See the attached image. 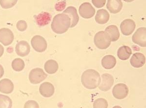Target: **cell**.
<instances>
[{
  "mask_svg": "<svg viewBox=\"0 0 146 108\" xmlns=\"http://www.w3.org/2000/svg\"><path fill=\"white\" fill-rule=\"evenodd\" d=\"M70 26V20L68 16L65 14H57L53 19L51 27L53 32L62 34L68 30Z\"/></svg>",
  "mask_w": 146,
  "mask_h": 108,
  "instance_id": "cell-2",
  "label": "cell"
},
{
  "mask_svg": "<svg viewBox=\"0 0 146 108\" xmlns=\"http://www.w3.org/2000/svg\"><path fill=\"white\" fill-rule=\"evenodd\" d=\"M51 16L47 12H42L35 17V21L40 26H46L51 21Z\"/></svg>",
  "mask_w": 146,
  "mask_h": 108,
  "instance_id": "cell-18",
  "label": "cell"
},
{
  "mask_svg": "<svg viewBox=\"0 0 146 108\" xmlns=\"http://www.w3.org/2000/svg\"><path fill=\"white\" fill-rule=\"evenodd\" d=\"M136 27L134 20L131 19H126L121 22L120 29L124 35L129 36L133 33Z\"/></svg>",
  "mask_w": 146,
  "mask_h": 108,
  "instance_id": "cell-10",
  "label": "cell"
},
{
  "mask_svg": "<svg viewBox=\"0 0 146 108\" xmlns=\"http://www.w3.org/2000/svg\"><path fill=\"white\" fill-rule=\"evenodd\" d=\"M47 76L48 75L44 73L42 69L37 68L31 71L29 74V79L31 83L37 84L44 80Z\"/></svg>",
  "mask_w": 146,
  "mask_h": 108,
  "instance_id": "cell-4",
  "label": "cell"
},
{
  "mask_svg": "<svg viewBox=\"0 0 146 108\" xmlns=\"http://www.w3.org/2000/svg\"><path fill=\"white\" fill-rule=\"evenodd\" d=\"M129 92L127 86L123 83H119L114 86L112 94L115 98L123 99L126 97Z\"/></svg>",
  "mask_w": 146,
  "mask_h": 108,
  "instance_id": "cell-7",
  "label": "cell"
},
{
  "mask_svg": "<svg viewBox=\"0 0 146 108\" xmlns=\"http://www.w3.org/2000/svg\"><path fill=\"white\" fill-rule=\"evenodd\" d=\"M102 65L106 69H111L115 66L116 59L112 55H107L102 59Z\"/></svg>",
  "mask_w": 146,
  "mask_h": 108,
  "instance_id": "cell-20",
  "label": "cell"
},
{
  "mask_svg": "<svg viewBox=\"0 0 146 108\" xmlns=\"http://www.w3.org/2000/svg\"><path fill=\"white\" fill-rule=\"evenodd\" d=\"M146 63L145 56L140 53H136L133 55L130 59L131 65L135 68H140Z\"/></svg>",
  "mask_w": 146,
  "mask_h": 108,
  "instance_id": "cell-15",
  "label": "cell"
},
{
  "mask_svg": "<svg viewBox=\"0 0 146 108\" xmlns=\"http://www.w3.org/2000/svg\"><path fill=\"white\" fill-rule=\"evenodd\" d=\"M94 108H108V103L104 98H99L94 102Z\"/></svg>",
  "mask_w": 146,
  "mask_h": 108,
  "instance_id": "cell-26",
  "label": "cell"
},
{
  "mask_svg": "<svg viewBox=\"0 0 146 108\" xmlns=\"http://www.w3.org/2000/svg\"><path fill=\"white\" fill-rule=\"evenodd\" d=\"M63 14L68 16L70 20V28H73L78 24L79 17L78 16L76 9L73 7H69L63 12Z\"/></svg>",
  "mask_w": 146,
  "mask_h": 108,
  "instance_id": "cell-12",
  "label": "cell"
},
{
  "mask_svg": "<svg viewBox=\"0 0 146 108\" xmlns=\"http://www.w3.org/2000/svg\"><path fill=\"white\" fill-rule=\"evenodd\" d=\"M15 51L18 56L23 57L29 55L31 51V47L26 41H20L16 45Z\"/></svg>",
  "mask_w": 146,
  "mask_h": 108,
  "instance_id": "cell-13",
  "label": "cell"
},
{
  "mask_svg": "<svg viewBox=\"0 0 146 108\" xmlns=\"http://www.w3.org/2000/svg\"><path fill=\"white\" fill-rule=\"evenodd\" d=\"M132 54L131 48L127 46H123L119 48L117 51V56L119 59L125 61L129 59Z\"/></svg>",
  "mask_w": 146,
  "mask_h": 108,
  "instance_id": "cell-22",
  "label": "cell"
},
{
  "mask_svg": "<svg viewBox=\"0 0 146 108\" xmlns=\"http://www.w3.org/2000/svg\"><path fill=\"white\" fill-rule=\"evenodd\" d=\"M94 42L98 48L102 50L107 49L111 44V40L105 31H99L95 34Z\"/></svg>",
  "mask_w": 146,
  "mask_h": 108,
  "instance_id": "cell-3",
  "label": "cell"
},
{
  "mask_svg": "<svg viewBox=\"0 0 146 108\" xmlns=\"http://www.w3.org/2000/svg\"><path fill=\"white\" fill-rule=\"evenodd\" d=\"M17 28L20 31H24L27 29V25L26 21L24 20H19L16 25Z\"/></svg>",
  "mask_w": 146,
  "mask_h": 108,
  "instance_id": "cell-28",
  "label": "cell"
},
{
  "mask_svg": "<svg viewBox=\"0 0 146 108\" xmlns=\"http://www.w3.org/2000/svg\"><path fill=\"white\" fill-rule=\"evenodd\" d=\"M4 52V49L3 46L0 44V57H2Z\"/></svg>",
  "mask_w": 146,
  "mask_h": 108,
  "instance_id": "cell-33",
  "label": "cell"
},
{
  "mask_svg": "<svg viewBox=\"0 0 146 108\" xmlns=\"http://www.w3.org/2000/svg\"><path fill=\"white\" fill-rule=\"evenodd\" d=\"M79 12L81 17L85 19H90L95 13V9L89 3H84L80 5Z\"/></svg>",
  "mask_w": 146,
  "mask_h": 108,
  "instance_id": "cell-8",
  "label": "cell"
},
{
  "mask_svg": "<svg viewBox=\"0 0 146 108\" xmlns=\"http://www.w3.org/2000/svg\"><path fill=\"white\" fill-rule=\"evenodd\" d=\"M33 49L38 52H43L47 48L48 44L44 38L41 36H35L31 41Z\"/></svg>",
  "mask_w": 146,
  "mask_h": 108,
  "instance_id": "cell-5",
  "label": "cell"
},
{
  "mask_svg": "<svg viewBox=\"0 0 146 108\" xmlns=\"http://www.w3.org/2000/svg\"><path fill=\"white\" fill-rule=\"evenodd\" d=\"M66 6V2L65 1H64L56 3V5L55 6V8L57 11H61L65 9Z\"/></svg>",
  "mask_w": 146,
  "mask_h": 108,
  "instance_id": "cell-30",
  "label": "cell"
},
{
  "mask_svg": "<svg viewBox=\"0 0 146 108\" xmlns=\"http://www.w3.org/2000/svg\"><path fill=\"white\" fill-rule=\"evenodd\" d=\"M17 1H12V0H2L0 1V5L2 8L5 9H10L15 5L17 3Z\"/></svg>",
  "mask_w": 146,
  "mask_h": 108,
  "instance_id": "cell-27",
  "label": "cell"
},
{
  "mask_svg": "<svg viewBox=\"0 0 146 108\" xmlns=\"http://www.w3.org/2000/svg\"><path fill=\"white\" fill-rule=\"evenodd\" d=\"M110 19V14L107 10L104 9L98 10L95 16V20L99 24H103L108 22Z\"/></svg>",
  "mask_w": 146,
  "mask_h": 108,
  "instance_id": "cell-19",
  "label": "cell"
},
{
  "mask_svg": "<svg viewBox=\"0 0 146 108\" xmlns=\"http://www.w3.org/2000/svg\"><path fill=\"white\" fill-rule=\"evenodd\" d=\"M112 108H122V107L119 106H115L113 107Z\"/></svg>",
  "mask_w": 146,
  "mask_h": 108,
  "instance_id": "cell-34",
  "label": "cell"
},
{
  "mask_svg": "<svg viewBox=\"0 0 146 108\" xmlns=\"http://www.w3.org/2000/svg\"><path fill=\"white\" fill-rule=\"evenodd\" d=\"M24 108H39V105L34 100H29L24 105Z\"/></svg>",
  "mask_w": 146,
  "mask_h": 108,
  "instance_id": "cell-29",
  "label": "cell"
},
{
  "mask_svg": "<svg viewBox=\"0 0 146 108\" xmlns=\"http://www.w3.org/2000/svg\"><path fill=\"white\" fill-rule=\"evenodd\" d=\"M39 91L41 95L44 97H50L54 93V87L50 83L45 82L40 85Z\"/></svg>",
  "mask_w": 146,
  "mask_h": 108,
  "instance_id": "cell-14",
  "label": "cell"
},
{
  "mask_svg": "<svg viewBox=\"0 0 146 108\" xmlns=\"http://www.w3.org/2000/svg\"><path fill=\"white\" fill-rule=\"evenodd\" d=\"M59 68L58 63L53 59L47 61L44 64V69L49 74H53L56 73Z\"/></svg>",
  "mask_w": 146,
  "mask_h": 108,
  "instance_id": "cell-23",
  "label": "cell"
},
{
  "mask_svg": "<svg viewBox=\"0 0 146 108\" xmlns=\"http://www.w3.org/2000/svg\"><path fill=\"white\" fill-rule=\"evenodd\" d=\"M133 42L142 47L146 46V28L141 27L138 29L133 36Z\"/></svg>",
  "mask_w": 146,
  "mask_h": 108,
  "instance_id": "cell-6",
  "label": "cell"
},
{
  "mask_svg": "<svg viewBox=\"0 0 146 108\" xmlns=\"http://www.w3.org/2000/svg\"><path fill=\"white\" fill-rule=\"evenodd\" d=\"M92 3L94 4V5L97 8H101L102 7H104L105 5L106 1L105 0L104 1H95V0H92Z\"/></svg>",
  "mask_w": 146,
  "mask_h": 108,
  "instance_id": "cell-31",
  "label": "cell"
},
{
  "mask_svg": "<svg viewBox=\"0 0 146 108\" xmlns=\"http://www.w3.org/2000/svg\"><path fill=\"white\" fill-rule=\"evenodd\" d=\"M4 74V69L3 66L0 64V78L3 76Z\"/></svg>",
  "mask_w": 146,
  "mask_h": 108,
  "instance_id": "cell-32",
  "label": "cell"
},
{
  "mask_svg": "<svg viewBox=\"0 0 146 108\" xmlns=\"http://www.w3.org/2000/svg\"><path fill=\"white\" fill-rule=\"evenodd\" d=\"M14 40L13 32L9 29L3 28L0 29V42L5 46L12 43Z\"/></svg>",
  "mask_w": 146,
  "mask_h": 108,
  "instance_id": "cell-9",
  "label": "cell"
},
{
  "mask_svg": "<svg viewBox=\"0 0 146 108\" xmlns=\"http://www.w3.org/2000/svg\"><path fill=\"white\" fill-rule=\"evenodd\" d=\"M105 32L109 36L111 41L114 42L119 39L120 33L118 27L116 26L111 25L108 26L106 28Z\"/></svg>",
  "mask_w": 146,
  "mask_h": 108,
  "instance_id": "cell-21",
  "label": "cell"
},
{
  "mask_svg": "<svg viewBox=\"0 0 146 108\" xmlns=\"http://www.w3.org/2000/svg\"><path fill=\"white\" fill-rule=\"evenodd\" d=\"M123 7L122 2L120 0H108L107 8L110 13L116 14L120 12Z\"/></svg>",
  "mask_w": 146,
  "mask_h": 108,
  "instance_id": "cell-16",
  "label": "cell"
},
{
  "mask_svg": "<svg viewBox=\"0 0 146 108\" xmlns=\"http://www.w3.org/2000/svg\"><path fill=\"white\" fill-rule=\"evenodd\" d=\"M25 64L24 61L21 59H14L12 63V67L14 71L20 72L22 71L25 68Z\"/></svg>",
  "mask_w": 146,
  "mask_h": 108,
  "instance_id": "cell-25",
  "label": "cell"
},
{
  "mask_svg": "<svg viewBox=\"0 0 146 108\" xmlns=\"http://www.w3.org/2000/svg\"><path fill=\"white\" fill-rule=\"evenodd\" d=\"M101 80L99 73L94 69L87 70L82 76V83L88 89H96L100 84Z\"/></svg>",
  "mask_w": 146,
  "mask_h": 108,
  "instance_id": "cell-1",
  "label": "cell"
},
{
  "mask_svg": "<svg viewBox=\"0 0 146 108\" xmlns=\"http://www.w3.org/2000/svg\"><path fill=\"white\" fill-rule=\"evenodd\" d=\"M101 82L99 85V88L102 91L107 92L110 90L113 85V77L109 74H104L102 75Z\"/></svg>",
  "mask_w": 146,
  "mask_h": 108,
  "instance_id": "cell-11",
  "label": "cell"
},
{
  "mask_svg": "<svg viewBox=\"0 0 146 108\" xmlns=\"http://www.w3.org/2000/svg\"><path fill=\"white\" fill-rule=\"evenodd\" d=\"M14 90L13 83L10 80L5 78L0 81V92L9 94L12 93Z\"/></svg>",
  "mask_w": 146,
  "mask_h": 108,
  "instance_id": "cell-17",
  "label": "cell"
},
{
  "mask_svg": "<svg viewBox=\"0 0 146 108\" xmlns=\"http://www.w3.org/2000/svg\"><path fill=\"white\" fill-rule=\"evenodd\" d=\"M12 102L9 96L0 95V108H11Z\"/></svg>",
  "mask_w": 146,
  "mask_h": 108,
  "instance_id": "cell-24",
  "label": "cell"
}]
</instances>
